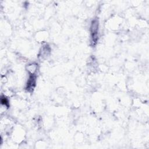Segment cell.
<instances>
[{
  "label": "cell",
  "instance_id": "6da1fadb",
  "mask_svg": "<svg viewBox=\"0 0 149 149\" xmlns=\"http://www.w3.org/2000/svg\"><path fill=\"white\" fill-rule=\"evenodd\" d=\"M98 20L97 19H94L91 23L90 26V30L91 33V38H92V42H95L97 41V33L98 30Z\"/></svg>",
  "mask_w": 149,
  "mask_h": 149
},
{
  "label": "cell",
  "instance_id": "7a4b0ae2",
  "mask_svg": "<svg viewBox=\"0 0 149 149\" xmlns=\"http://www.w3.org/2000/svg\"><path fill=\"white\" fill-rule=\"evenodd\" d=\"M36 76L35 74H30L29 78L28 79L27 85H26V89L29 91H32L36 86Z\"/></svg>",
  "mask_w": 149,
  "mask_h": 149
},
{
  "label": "cell",
  "instance_id": "3957f363",
  "mask_svg": "<svg viewBox=\"0 0 149 149\" xmlns=\"http://www.w3.org/2000/svg\"><path fill=\"white\" fill-rule=\"evenodd\" d=\"M27 70L30 74H35L37 70V65L36 63H31L27 66Z\"/></svg>",
  "mask_w": 149,
  "mask_h": 149
},
{
  "label": "cell",
  "instance_id": "277c9868",
  "mask_svg": "<svg viewBox=\"0 0 149 149\" xmlns=\"http://www.w3.org/2000/svg\"><path fill=\"white\" fill-rule=\"evenodd\" d=\"M1 104L2 105H3L4 106L6 107L7 108L9 107V101L5 97H1Z\"/></svg>",
  "mask_w": 149,
  "mask_h": 149
}]
</instances>
